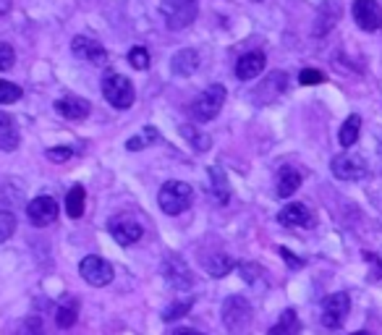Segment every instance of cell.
I'll list each match as a JSON object with an SVG mask.
<instances>
[{
	"label": "cell",
	"instance_id": "obj_28",
	"mask_svg": "<svg viewBox=\"0 0 382 335\" xmlns=\"http://www.w3.org/2000/svg\"><path fill=\"white\" fill-rule=\"evenodd\" d=\"M181 134L189 139V145L194 147L197 152H207V149L213 147V139H210L207 134H202L199 129H194V126H183V129H181Z\"/></svg>",
	"mask_w": 382,
	"mask_h": 335
},
{
	"label": "cell",
	"instance_id": "obj_23",
	"mask_svg": "<svg viewBox=\"0 0 382 335\" xmlns=\"http://www.w3.org/2000/svg\"><path fill=\"white\" fill-rule=\"evenodd\" d=\"M267 335H301V322H299V314L293 309H285L281 314V320L272 325Z\"/></svg>",
	"mask_w": 382,
	"mask_h": 335
},
{
	"label": "cell",
	"instance_id": "obj_27",
	"mask_svg": "<svg viewBox=\"0 0 382 335\" xmlns=\"http://www.w3.org/2000/svg\"><path fill=\"white\" fill-rule=\"evenodd\" d=\"M152 142H158V129H155V126H147L144 131H139V134L131 136V139L126 142V149H131V152H139V149L149 147Z\"/></svg>",
	"mask_w": 382,
	"mask_h": 335
},
{
	"label": "cell",
	"instance_id": "obj_34",
	"mask_svg": "<svg viewBox=\"0 0 382 335\" xmlns=\"http://www.w3.org/2000/svg\"><path fill=\"white\" fill-rule=\"evenodd\" d=\"M238 270H241V278L247 280V283H259V280H265V275H262V268H259V265L241 262V265H238Z\"/></svg>",
	"mask_w": 382,
	"mask_h": 335
},
{
	"label": "cell",
	"instance_id": "obj_19",
	"mask_svg": "<svg viewBox=\"0 0 382 335\" xmlns=\"http://www.w3.org/2000/svg\"><path fill=\"white\" fill-rule=\"evenodd\" d=\"M299 186H301V173H299L296 168L285 165L278 170V179H275V194H278V197L288 199L291 194H296Z\"/></svg>",
	"mask_w": 382,
	"mask_h": 335
},
{
	"label": "cell",
	"instance_id": "obj_8",
	"mask_svg": "<svg viewBox=\"0 0 382 335\" xmlns=\"http://www.w3.org/2000/svg\"><path fill=\"white\" fill-rule=\"evenodd\" d=\"M163 278L176 291H189L194 286V275H191L189 265L181 254H168L163 259Z\"/></svg>",
	"mask_w": 382,
	"mask_h": 335
},
{
	"label": "cell",
	"instance_id": "obj_25",
	"mask_svg": "<svg viewBox=\"0 0 382 335\" xmlns=\"http://www.w3.org/2000/svg\"><path fill=\"white\" fill-rule=\"evenodd\" d=\"M361 134V118L359 115H349L346 123L340 126V134H338V142L340 147H354L356 145V139Z\"/></svg>",
	"mask_w": 382,
	"mask_h": 335
},
{
	"label": "cell",
	"instance_id": "obj_32",
	"mask_svg": "<svg viewBox=\"0 0 382 335\" xmlns=\"http://www.w3.org/2000/svg\"><path fill=\"white\" fill-rule=\"evenodd\" d=\"M16 335H45V330H42V320H40V317H26V320H22Z\"/></svg>",
	"mask_w": 382,
	"mask_h": 335
},
{
	"label": "cell",
	"instance_id": "obj_30",
	"mask_svg": "<svg viewBox=\"0 0 382 335\" xmlns=\"http://www.w3.org/2000/svg\"><path fill=\"white\" fill-rule=\"evenodd\" d=\"M22 97V87L13 81H0V105H11Z\"/></svg>",
	"mask_w": 382,
	"mask_h": 335
},
{
	"label": "cell",
	"instance_id": "obj_35",
	"mask_svg": "<svg viewBox=\"0 0 382 335\" xmlns=\"http://www.w3.org/2000/svg\"><path fill=\"white\" fill-rule=\"evenodd\" d=\"M128 63H131L136 71H144V68H149V53H147L144 47H134V50L128 53Z\"/></svg>",
	"mask_w": 382,
	"mask_h": 335
},
{
	"label": "cell",
	"instance_id": "obj_10",
	"mask_svg": "<svg viewBox=\"0 0 382 335\" xmlns=\"http://www.w3.org/2000/svg\"><path fill=\"white\" fill-rule=\"evenodd\" d=\"M343 8H340V0H322L319 8H317L315 24H312V34L315 37H325L335 29V24L340 22Z\"/></svg>",
	"mask_w": 382,
	"mask_h": 335
},
{
	"label": "cell",
	"instance_id": "obj_21",
	"mask_svg": "<svg viewBox=\"0 0 382 335\" xmlns=\"http://www.w3.org/2000/svg\"><path fill=\"white\" fill-rule=\"evenodd\" d=\"M22 142L19 136V126L8 113H0V149L3 152H13Z\"/></svg>",
	"mask_w": 382,
	"mask_h": 335
},
{
	"label": "cell",
	"instance_id": "obj_13",
	"mask_svg": "<svg viewBox=\"0 0 382 335\" xmlns=\"http://www.w3.org/2000/svg\"><path fill=\"white\" fill-rule=\"evenodd\" d=\"M71 53L81 60H87L92 66H105L108 63V53H105V47L97 42V40H92V37H74V42H71Z\"/></svg>",
	"mask_w": 382,
	"mask_h": 335
},
{
	"label": "cell",
	"instance_id": "obj_7",
	"mask_svg": "<svg viewBox=\"0 0 382 335\" xmlns=\"http://www.w3.org/2000/svg\"><path fill=\"white\" fill-rule=\"evenodd\" d=\"M330 170H333V176L338 181H361L367 179V163H364V157L356 155V152H340V155L333 157V163H330Z\"/></svg>",
	"mask_w": 382,
	"mask_h": 335
},
{
	"label": "cell",
	"instance_id": "obj_6",
	"mask_svg": "<svg viewBox=\"0 0 382 335\" xmlns=\"http://www.w3.org/2000/svg\"><path fill=\"white\" fill-rule=\"evenodd\" d=\"M349 312H351L349 293L338 291V293H330L325 302H322L319 320H322V325H325L327 330H338V327H343V322L349 320Z\"/></svg>",
	"mask_w": 382,
	"mask_h": 335
},
{
	"label": "cell",
	"instance_id": "obj_41",
	"mask_svg": "<svg viewBox=\"0 0 382 335\" xmlns=\"http://www.w3.org/2000/svg\"><path fill=\"white\" fill-rule=\"evenodd\" d=\"M8 11H11V0H0V16Z\"/></svg>",
	"mask_w": 382,
	"mask_h": 335
},
{
	"label": "cell",
	"instance_id": "obj_29",
	"mask_svg": "<svg viewBox=\"0 0 382 335\" xmlns=\"http://www.w3.org/2000/svg\"><path fill=\"white\" fill-rule=\"evenodd\" d=\"M189 309H191V299L170 304V307H165V312H163V320H165V322H176V320H181L183 314H189Z\"/></svg>",
	"mask_w": 382,
	"mask_h": 335
},
{
	"label": "cell",
	"instance_id": "obj_15",
	"mask_svg": "<svg viewBox=\"0 0 382 335\" xmlns=\"http://www.w3.org/2000/svg\"><path fill=\"white\" fill-rule=\"evenodd\" d=\"M285 87H288V76H285L283 71H275V74H270V76L259 84V90L254 92V97H257L259 105H267V102L278 100L283 92H285Z\"/></svg>",
	"mask_w": 382,
	"mask_h": 335
},
{
	"label": "cell",
	"instance_id": "obj_5",
	"mask_svg": "<svg viewBox=\"0 0 382 335\" xmlns=\"http://www.w3.org/2000/svg\"><path fill=\"white\" fill-rule=\"evenodd\" d=\"M225 97H228V92H225L223 84H210V87L194 100L191 115H194L197 121H213V118H217L220 111H223Z\"/></svg>",
	"mask_w": 382,
	"mask_h": 335
},
{
	"label": "cell",
	"instance_id": "obj_33",
	"mask_svg": "<svg viewBox=\"0 0 382 335\" xmlns=\"http://www.w3.org/2000/svg\"><path fill=\"white\" fill-rule=\"evenodd\" d=\"M13 231H16V218L3 210V213H0V244L8 241V238L13 236Z\"/></svg>",
	"mask_w": 382,
	"mask_h": 335
},
{
	"label": "cell",
	"instance_id": "obj_9",
	"mask_svg": "<svg viewBox=\"0 0 382 335\" xmlns=\"http://www.w3.org/2000/svg\"><path fill=\"white\" fill-rule=\"evenodd\" d=\"M79 272L90 286H97V288H100V286H108L113 280V265L108 259L97 257V254H90V257L81 259Z\"/></svg>",
	"mask_w": 382,
	"mask_h": 335
},
{
	"label": "cell",
	"instance_id": "obj_16",
	"mask_svg": "<svg viewBox=\"0 0 382 335\" xmlns=\"http://www.w3.org/2000/svg\"><path fill=\"white\" fill-rule=\"evenodd\" d=\"M278 220H281V225H288V228L312 225V210L306 204H301V202H291L288 207H283L278 213Z\"/></svg>",
	"mask_w": 382,
	"mask_h": 335
},
{
	"label": "cell",
	"instance_id": "obj_22",
	"mask_svg": "<svg viewBox=\"0 0 382 335\" xmlns=\"http://www.w3.org/2000/svg\"><path fill=\"white\" fill-rule=\"evenodd\" d=\"M210 181H213V189H210L213 199L217 202V204H228V199H231V186H228V176H225V173L217 165H213V168H210Z\"/></svg>",
	"mask_w": 382,
	"mask_h": 335
},
{
	"label": "cell",
	"instance_id": "obj_24",
	"mask_svg": "<svg viewBox=\"0 0 382 335\" xmlns=\"http://www.w3.org/2000/svg\"><path fill=\"white\" fill-rule=\"evenodd\" d=\"M204 268L213 278H225L231 270L236 268V259L228 257V254H213V257L204 259Z\"/></svg>",
	"mask_w": 382,
	"mask_h": 335
},
{
	"label": "cell",
	"instance_id": "obj_43",
	"mask_svg": "<svg viewBox=\"0 0 382 335\" xmlns=\"http://www.w3.org/2000/svg\"><path fill=\"white\" fill-rule=\"evenodd\" d=\"M251 3H262V0H251Z\"/></svg>",
	"mask_w": 382,
	"mask_h": 335
},
{
	"label": "cell",
	"instance_id": "obj_39",
	"mask_svg": "<svg viewBox=\"0 0 382 335\" xmlns=\"http://www.w3.org/2000/svg\"><path fill=\"white\" fill-rule=\"evenodd\" d=\"M278 252H281V257L285 259V262H288V265H291V268H301V265H304V259L293 257V254H291V252H288V249H285V246H281V249H278Z\"/></svg>",
	"mask_w": 382,
	"mask_h": 335
},
{
	"label": "cell",
	"instance_id": "obj_31",
	"mask_svg": "<svg viewBox=\"0 0 382 335\" xmlns=\"http://www.w3.org/2000/svg\"><path fill=\"white\" fill-rule=\"evenodd\" d=\"M76 317H79V314H76V302H71L68 307H60L56 317L58 327H74V325H76Z\"/></svg>",
	"mask_w": 382,
	"mask_h": 335
},
{
	"label": "cell",
	"instance_id": "obj_11",
	"mask_svg": "<svg viewBox=\"0 0 382 335\" xmlns=\"http://www.w3.org/2000/svg\"><path fill=\"white\" fill-rule=\"evenodd\" d=\"M108 231H110V236L121 246L136 244V241L142 238V234H144V228L136 223L134 218H128V215H118V218H113L110 223H108Z\"/></svg>",
	"mask_w": 382,
	"mask_h": 335
},
{
	"label": "cell",
	"instance_id": "obj_2",
	"mask_svg": "<svg viewBox=\"0 0 382 335\" xmlns=\"http://www.w3.org/2000/svg\"><path fill=\"white\" fill-rule=\"evenodd\" d=\"M197 11H199V3L197 0H163L160 3V13L165 19V26L173 29V32H181L194 24L197 19Z\"/></svg>",
	"mask_w": 382,
	"mask_h": 335
},
{
	"label": "cell",
	"instance_id": "obj_38",
	"mask_svg": "<svg viewBox=\"0 0 382 335\" xmlns=\"http://www.w3.org/2000/svg\"><path fill=\"white\" fill-rule=\"evenodd\" d=\"M71 155H74L71 147H50V149H47V157H50L53 163H66Z\"/></svg>",
	"mask_w": 382,
	"mask_h": 335
},
{
	"label": "cell",
	"instance_id": "obj_1",
	"mask_svg": "<svg viewBox=\"0 0 382 335\" xmlns=\"http://www.w3.org/2000/svg\"><path fill=\"white\" fill-rule=\"evenodd\" d=\"M223 325L231 335H247L251 327V304L244 296H228L223 302Z\"/></svg>",
	"mask_w": 382,
	"mask_h": 335
},
{
	"label": "cell",
	"instance_id": "obj_20",
	"mask_svg": "<svg viewBox=\"0 0 382 335\" xmlns=\"http://www.w3.org/2000/svg\"><path fill=\"white\" fill-rule=\"evenodd\" d=\"M56 111L60 113L63 118H68V121H81V118L90 115V102L68 95V97H60V100L56 102Z\"/></svg>",
	"mask_w": 382,
	"mask_h": 335
},
{
	"label": "cell",
	"instance_id": "obj_3",
	"mask_svg": "<svg viewBox=\"0 0 382 335\" xmlns=\"http://www.w3.org/2000/svg\"><path fill=\"white\" fill-rule=\"evenodd\" d=\"M194 199V189H191L186 181H168L163 183V189L158 194L160 210L165 215H181Z\"/></svg>",
	"mask_w": 382,
	"mask_h": 335
},
{
	"label": "cell",
	"instance_id": "obj_18",
	"mask_svg": "<svg viewBox=\"0 0 382 335\" xmlns=\"http://www.w3.org/2000/svg\"><path fill=\"white\" fill-rule=\"evenodd\" d=\"M197 68H199V53L191 50V47H183V50H178L176 56L170 58V71L176 76H191Z\"/></svg>",
	"mask_w": 382,
	"mask_h": 335
},
{
	"label": "cell",
	"instance_id": "obj_14",
	"mask_svg": "<svg viewBox=\"0 0 382 335\" xmlns=\"http://www.w3.org/2000/svg\"><path fill=\"white\" fill-rule=\"evenodd\" d=\"M26 215H29V223L32 225L45 228V225H50L58 218V202L53 197H37V199L29 202Z\"/></svg>",
	"mask_w": 382,
	"mask_h": 335
},
{
	"label": "cell",
	"instance_id": "obj_37",
	"mask_svg": "<svg viewBox=\"0 0 382 335\" xmlns=\"http://www.w3.org/2000/svg\"><path fill=\"white\" fill-rule=\"evenodd\" d=\"M16 63V53L8 42H0V71H8Z\"/></svg>",
	"mask_w": 382,
	"mask_h": 335
},
{
	"label": "cell",
	"instance_id": "obj_36",
	"mask_svg": "<svg viewBox=\"0 0 382 335\" xmlns=\"http://www.w3.org/2000/svg\"><path fill=\"white\" fill-rule=\"evenodd\" d=\"M322 81H325V74L317 71V68H304L299 74V84H304V87H315V84H322Z\"/></svg>",
	"mask_w": 382,
	"mask_h": 335
},
{
	"label": "cell",
	"instance_id": "obj_4",
	"mask_svg": "<svg viewBox=\"0 0 382 335\" xmlns=\"http://www.w3.org/2000/svg\"><path fill=\"white\" fill-rule=\"evenodd\" d=\"M102 95L110 102L115 111H128L134 105V84L124 76V74H108L102 79Z\"/></svg>",
	"mask_w": 382,
	"mask_h": 335
},
{
	"label": "cell",
	"instance_id": "obj_12",
	"mask_svg": "<svg viewBox=\"0 0 382 335\" xmlns=\"http://www.w3.org/2000/svg\"><path fill=\"white\" fill-rule=\"evenodd\" d=\"M354 19L364 32H377L382 26V8L377 0H354Z\"/></svg>",
	"mask_w": 382,
	"mask_h": 335
},
{
	"label": "cell",
	"instance_id": "obj_26",
	"mask_svg": "<svg viewBox=\"0 0 382 335\" xmlns=\"http://www.w3.org/2000/svg\"><path fill=\"white\" fill-rule=\"evenodd\" d=\"M84 202H87V194L81 186H74V189L66 194V213L68 218H81L84 213Z\"/></svg>",
	"mask_w": 382,
	"mask_h": 335
},
{
	"label": "cell",
	"instance_id": "obj_17",
	"mask_svg": "<svg viewBox=\"0 0 382 335\" xmlns=\"http://www.w3.org/2000/svg\"><path fill=\"white\" fill-rule=\"evenodd\" d=\"M265 63H267L265 53H259V50L247 53V56H241V60L236 63V76L241 79V81H251V79H257L259 74L265 71Z\"/></svg>",
	"mask_w": 382,
	"mask_h": 335
},
{
	"label": "cell",
	"instance_id": "obj_40",
	"mask_svg": "<svg viewBox=\"0 0 382 335\" xmlns=\"http://www.w3.org/2000/svg\"><path fill=\"white\" fill-rule=\"evenodd\" d=\"M173 335H202V333L194 330V327H178V330H173Z\"/></svg>",
	"mask_w": 382,
	"mask_h": 335
},
{
	"label": "cell",
	"instance_id": "obj_42",
	"mask_svg": "<svg viewBox=\"0 0 382 335\" xmlns=\"http://www.w3.org/2000/svg\"><path fill=\"white\" fill-rule=\"evenodd\" d=\"M354 335H369V333H354Z\"/></svg>",
	"mask_w": 382,
	"mask_h": 335
}]
</instances>
